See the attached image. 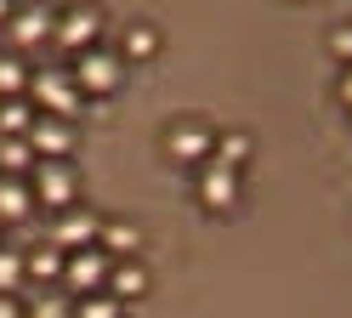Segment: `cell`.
<instances>
[{
  "instance_id": "obj_1",
  "label": "cell",
  "mask_w": 352,
  "mask_h": 318,
  "mask_svg": "<svg viewBox=\"0 0 352 318\" xmlns=\"http://www.w3.org/2000/svg\"><path fill=\"white\" fill-rule=\"evenodd\" d=\"M69 74H74L85 103H108L125 85V63H120V52H108V45H91V52L69 57Z\"/></svg>"
},
{
  "instance_id": "obj_2",
  "label": "cell",
  "mask_w": 352,
  "mask_h": 318,
  "mask_svg": "<svg viewBox=\"0 0 352 318\" xmlns=\"http://www.w3.org/2000/svg\"><path fill=\"white\" fill-rule=\"evenodd\" d=\"M102 29H108V17H102L97 0H74V6H57L52 45L69 52V57H80V52H91V45H102Z\"/></svg>"
},
{
  "instance_id": "obj_3",
  "label": "cell",
  "mask_w": 352,
  "mask_h": 318,
  "mask_svg": "<svg viewBox=\"0 0 352 318\" xmlns=\"http://www.w3.org/2000/svg\"><path fill=\"white\" fill-rule=\"evenodd\" d=\"M29 188H34V211H69V204H80V176L69 159H40V165L29 171Z\"/></svg>"
},
{
  "instance_id": "obj_4",
  "label": "cell",
  "mask_w": 352,
  "mask_h": 318,
  "mask_svg": "<svg viewBox=\"0 0 352 318\" xmlns=\"http://www.w3.org/2000/svg\"><path fill=\"white\" fill-rule=\"evenodd\" d=\"M29 103L40 114H57V120H74V108L85 103L80 97V85L69 68H34V80H29Z\"/></svg>"
},
{
  "instance_id": "obj_5",
  "label": "cell",
  "mask_w": 352,
  "mask_h": 318,
  "mask_svg": "<svg viewBox=\"0 0 352 318\" xmlns=\"http://www.w3.org/2000/svg\"><path fill=\"white\" fill-rule=\"evenodd\" d=\"M160 148H165L170 165H205L210 148H216V131H210L205 120H188V114H182V120H170V125H165Z\"/></svg>"
},
{
  "instance_id": "obj_6",
  "label": "cell",
  "mask_w": 352,
  "mask_h": 318,
  "mask_svg": "<svg viewBox=\"0 0 352 318\" xmlns=\"http://www.w3.org/2000/svg\"><path fill=\"white\" fill-rule=\"evenodd\" d=\"M239 199H245V171L205 159V165H199V204L210 216H228V211H239Z\"/></svg>"
},
{
  "instance_id": "obj_7",
  "label": "cell",
  "mask_w": 352,
  "mask_h": 318,
  "mask_svg": "<svg viewBox=\"0 0 352 318\" xmlns=\"http://www.w3.org/2000/svg\"><path fill=\"white\" fill-rule=\"evenodd\" d=\"M52 34H57V6H46V0L17 6L12 23H6V45H12V52H34V45H46Z\"/></svg>"
},
{
  "instance_id": "obj_8",
  "label": "cell",
  "mask_w": 352,
  "mask_h": 318,
  "mask_svg": "<svg viewBox=\"0 0 352 318\" xmlns=\"http://www.w3.org/2000/svg\"><path fill=\"white\" fill-rule=\"evenodd\" d=\"M102 222H108V216L85 211V204H69V211H57V222H52V244L63 250V256H74V250H91V244L102 239Z\"/></svg>"
},
{
  "instance_id": "obj_9",
  "label": "cell",
  "mask_w": 352,
  "mask_h": 318,
  "mask_svg": "<svg viewBox=\"0 0 352 318\" xmlns=\"http://www.w3.org/2000/svg\"><path fill=\"white\" fill-rule=\"evenodd\" d=\"M108 273H114V256H108L102 244H91V250H74V256H69V267H63L69 301H74V295H97V290H108Z\"/></svg>"
},
{
  "instance_id": "obj_10",
  "label": "cell",
  "mask_w": 352,
  "mask_h": 318,
  "mask_svg": "<svg viewBox=\"0 0 352 318\" xmlns=\"http://www.w3.org/2000/svg\"><path fill=\"white\" fill-rule=\"evenodd\" d=\"M29 148H34V159H69L74 153V120L40 114V120L29 125Z\"/></svg>"
},
{
  "instance_id": "obj_11",
  "label": "cell",
  "mask_w": 352,
  "mask_h": 318,
  "mask_svg": "<svg viewBox=\"0 0 352 318\" xmlns=\"http://www.w3.org/2000/svg\"><path fill=\"white\" fill-rule=\"evenodd\" d=\"M148 290H153V273H148V262H142V256H131V262H114V273H108V295H114L120 307L142 301Z\"/></svg>"
},
{
  "instance_id": "obj_12",
  "label": "cell",
  "mask_w": 352,
  "mask_h": 318,
  "mask_svg": "<svg viewBox=\"0 0 352 318\" xmlns=\"http://www.w3.org/2000/svg\"><path fill=\"white\" fill-rule=\"evenodd\" d=\"M160 45H165V40H160L153 23H125L114 52H120V63H153V57H160Z\"/></svg>"
},
{
  "instance_id": "obj_13",
  "label": "cell",
  "mask_w": 352,
  "mask_h": 318,
  "mask_svg": "<svg viewBox=\"0 0 352 318\" xmlns=\"http://www.w3.org/2000/svg\"><path fill=\"white\" fill-rule=\"evenodd\" d=\"M23 216H34L29 176H0V227H6V222H23Z\"/></svg>"
},
{
  "instance_id": "obj_14",
  "label": "cell",
  "mask_w": 352,
  "mask_h": 318,
  "mask_svg": "<svg viewBox=\"0 0 352 318\" xmlns=\"http://www.w3.org/2000/svg\"><path fill=\"white\" fill-rule=\"evenodd\" d=\"M216 165H233V171H245L250 159H256V136L250 131H216V148H210Z\"/></svg>"
},
{
  "instance_id": "obj_15",
  "label": "cell",
  "mask_w": 352,
  "mask_h": 318,
  "mask_svg": "<svg viewBox=\"0 0 352 318\" xmlns=\"http://www.w3.org/2000/svg\"><path fill=\"white\" fill-rule=\"evenodd\" d=\"M102 250H108V256H114V262H131V256H137V250H142V227L137 222H102V239H97Z\"/></svg>"
},
{
  "instance_id": "obj_16",
  "label": "cell",
  "mask_w": 352,
  "mask_h": 318,
  "mask_svg": "<svg viewBox=\"0 0 352 318\" xmlns=\"http://www.w3.org/2000/svg\"><path fill=\"white\" fill-rule=\"evenodd\" d=\"M23 267H29V279L57 284V279H63V267H69V256H63L57 244H34V250H23Z\"/></svg>"
},
{
  "instance_id": "obj_17",
  "label": "cell",
  "mask_w": 352,
  "mask_h": 318,
  "mask_svg": "<svg viewBox=\"0 0 352 318\" xmlns=\"http://www.w3.org/2000/svg\"><path fill=\"white\" fill-rule=\"evenodd\" d=\"M29 80H34V68L23 63V52H0V97H29Z\"/></svg>"
},
{
  "instance_id": "obj_18",
  "label": "cell",
  "mask_w": 352,
  "mask_h": 318,
  "mask_svg": "<svg viewBox=\"0 0 352 318\" xmlns=\"http://www.w3.org/2000/svg\"><path fill=\"white\" fill-rule=\"evenodd\" d=\"M34 120H40V108L29 97H0V136H29Z\"/></svg>"
},
{
  "instance_id": "obj_19",
  "label": "cell",
  "mask_w": 352,
  "mask_h": 318,
  "mask_svg": "<svg viewBox=\"0 0 352 318\" xmlns=\"http://www.w3.org/2000/svg\"><path fill=\"white\" fill-rule=\"evenodd\" d=\"M40 165L34 148H29V136H0V176H29Z\"/></svg>"
},
{
  "instance_id": "obj_20",
  "label": "cell",
  "mask_w": 352,
  "mask_h": 318,
  "mask_svg": "<svg viewBox=\"0 0 352 318\" xmlns=\"http://www.w3.org/2000/svg\"><path fill=\"white\" fill-rule=\"evenodd\" d=\"M29 284V267H23V250H12V244H0V295H17Z\"/></svg>"
},
{
  "instance_id": "obj_21",
  "label": "cell",
  "mask_w": 352,
  "mask_h": 318,
  "mask_svg": "<svg viewBox=\"0 0 352 318\" xmlns=\"http://www.w3.org/2000/svg\"><path fill=\"white\" fill-rule=\"evenodd\" d=\"M74 318H125V307L108 290H97V295H74Z\"/></svg>"
},
{
  "instance_id": "obj_22",
  "label": "cell",
  "mask_w": 352,
  "mask_h": 318,
  "mask_svg": "<svg viewBox=\"0 0 352 318\" xmlns=\"http://www.w3.org/2000/svg\"><path fill=\"white\" fill-rule=\"evenodd\" d=\"M23 318H74V301H63V295H40V301H23Z\"/></svg>"
},
{
  "instance_id": "obj_23",
  "label": "cell",
  "mask_w": 352,
  "mask_h": 318,
  "mask_svg": "<svg viewBox=\"0 0 352 318\" xmlns=\"http://www.w3.org/2000/svg\"><path fill=\"white\" fill-rule=\"evenodd\" d=\"M329 52H336L341 68L352 63V23H336V29H329Z\"/></svg>"
},
{
  "instance_id": "obj_24",
  "label": "cell",
  "mask_w": 352,
  "mask_h": 318,
  "mask_svg": "<svg viewBox=\"0 0 352 318\" xmlns=\"http://www.w3.org/2000/svg\"><path fill=\"white\" fill-rule=\"evenodd\" d=\"M0 318H23V301L17 295H0Z\"/></svg>"
},
{
  "instance_id": "obj_25",
  "label": "cell",
  "mask_w": 352,
  "mask_h": 318,
  "mask_svg": "<svg viewBox=\"0 0 352 318\" xmlns=\"http://www.w3.org/2000/svg\"><path fill=\"white\" fill-rule=\"evenodd\" d=\"M336 91H341V103H346V108H352V63H346V68H341V85H336Z\"/></svg>"
},
{
  "instance_id": "obj_26",
  "label": "cell",
  "mask_w": 352,
  "mask_h": 318,
  "mask_svg": "<svg viewBox=\"0 0 352 318\" xmlns=\"http://www.w3.org/2000/svg\"><path fill=\"white\" fill-rule=\"evenodd\" d=\"M12 12H17L12 0H0V29H6V23H12Z\"/></svg>"
}]
</instances>
